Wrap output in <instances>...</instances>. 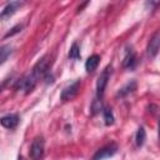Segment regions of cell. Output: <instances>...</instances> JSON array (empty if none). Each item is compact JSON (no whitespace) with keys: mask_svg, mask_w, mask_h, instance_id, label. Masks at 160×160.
Masks as SVG:
<instances>
[{"mask_svg":"<svg viewBox=\"0 0 160 160\" xmlns=\"http://www.w3.org/2000/svg\"><path fill=\"white\" fill-rule=\"evenodd\" d=\"M69 58L70 59H79L80 58V48L76 42H74L70 48V51H69Z\"/></svg>","mask_w":160,"mask_h":160,"instance_id":"obj_16","label":"cell"},{"mask_svg":"<svg viewBox=\"0 0 160 160\" xmlns=\"http://www.w3.org/2000/svg\"><path fill=\"white\" fill-rule=\"evenodd\" d=\"M159 140H160V121H159Z\"/></svg>","mask_w":160,"mask_h":160,"instance_id":"obj_18","label":"cell"},{"mask_svg":"<svg viewBox=\"0 0 160 160\" xmlns=\"http://www.w3.org/2000/svg\"><path fill=\"white\" fill-rule=\"evenodd\" d=\"M48 69H49V58L48 56H44V58H41L36 64H35V66L32 68V75L36 78V79H39V78H41V76H44L46 72H48Z\"/></svg>","mask_w":160,"mask_h":160,"instance_id":"obj_5","label":"cell"},{"mask_svg":"<svg viewBox=\"0 0 160 160\" xmlns=\"http://www.w3.org/2000/svg\"><path fill=\"white\" fill-rule=\"evenodd\" d=\"M110 72H111V68L108 66L100 74V76L98 79V82H96V95H98V98H102L104 91H105V88H106L108 81H109V78H110Z\"/></svg>","mask_w":160,"mask_h":160,"instance_id":"obj_1","label":"cell"},{"mask_svg":"<svg viewBox=\"0 0 160 160\" xmlns=\"http://www.w3.org/2000/svg\"><path fill=\"white\" fill-rule=\"evenodd\" d=\"M21 5H22V2H20V1H11V2H9V4L4 8V10L1 11V14H0L1 19H6V18L11 16Z\"/></svg>","mask_w":160,"mask_h":160,"instance_id":"obj_9","label":"cell"},{"mask_svg":"<svg viewBox=\"0 0 160 160\" xmlns=\"http://www.w3.org/2000/svg\"><path fill=\"white\" fill-rule=\"evenodd\" d=\"M36 85V78L31 74V75H28L25 78H22L21 80L18 81L16 84V89L19 90H25V94H29Z\"/></svg>","mask_w":160,"mask_h":160,"instance_id":"obj_4","label":"cell"},{"mask_svg":"<svg viewBox=\"0 0 160 160\" xmlns=\"http://www.w3.org/2000/svg\"><path fill=\"white\" fill-rule=\"evenodd\" d=\"M136 62V56H135V52L132 49H129L126 50V54L124 56V60H122V66L124 68H128V69H131Z\"/></svg>","mask_w":160,"mask_h":160,"instance_id":"obj_10","label":"cell"},{"mask_svg":"<svg viewBox=\"0 0 160 160\" xmlns=\"http://www.w3.org/2000/svg\"><path fill=\"white\" fill-rule=\"evenodd\" d=\"M10 54H11V48H10V45H2L1 49H0V62L4 64Z\"/></svg>","mask_w":160,"mask_h":160,"instance_id":"obj_15","label":"cell"},{"mask_svg":"<svg viewBox=\"0 0 160 160\" xmlns=\"http://www.w3.org/2000/svg\"><path fill=\"white\" fill-rule=\"evenodd\" d=\"M136 89V82L135 81H131V82H129V84H126V86H124V88H121L120 90H119V92H118V95L119 96H126L128 94H130V92H132L134 90Z\"/></svg>","mask_w":160,"mask_h":160,"instance_id":"obj_12","label":"cell"},{"mask_svg":"<svg viewBox=\"0 0 160 160\" xmlns=\"http://www.w3.org/2000/svg\"><path fill=\"white\" fill-rule=\"evenodd\" d=\"M118 151V146L115 144H110V145H106L101 149H99L91 160H104V159H108V158H111L112 155H115Z\"/></svg>","mask_w":160,"mask_h":160,"instance_id":"obj_2","label":"cell"},{"mask_svg":"<svg viewBox=\"0 0 160 160\" xmlns=\"http://www.w3.org/2000/svg\"><path fill=\"white\" fill-rule=\"evenodd\" d=\"M79 88H80V80H76L75 82L70 84L69 86H66L62 91H61V100L62 101H68V100H71L79 91Z\"/></svg>","mask_w":160,"mask_h":160,"instance_id":"obj_7","label":"cell"},{"mask_svg":"<svg viewBox=\"0 0 160 160\" xmlns=\"http://www.w3.org/2000/svg\"><path fill=\"white\" fill-rule=\"evenodd\" d=\"M44 155V139L36 138L30 146V156L32 160H40Z\"/></svg>","mask_w":160,"mask_h":160,"instance_id":"obj_3","label":"cell"},{"mask_svg":"<svg viewBox=\"0 0 160 160\" xmlns=\"http://www.w3.org/2000/svg\"><path fill=\"white\" fill-rule=\"evenodd\" d=\"M99 62H100V56H99L98 54H94V55L89 56L88 60H86V62H85V69H86V71H88V72H92V71L98 68Z\"/></svg>","mask_w":160,"mask_h":160,"instance_id":"obj_11","label":"cell"},{"mask_svg":"<svg viewBox=\"0 0 160 160\" xmlns=\"http://www.w3.org/2000/svg\"><path fill=\"white\" fill-rule=\"evenodd\" d=\"M102 114H104V121H105V125H112L114 124V114L111 111V109L109 108H105L102 110Z\"/></svg>","mask_w":160,"mask_h":160,"instance_id":"obj_14","label":"cell"},{"mask_svg":"<svg viewBox=\"0 0 160 160\" xmlns=\"http://www.w3.org/2000/svg\"><path fill=\"white\" fill-rule=\"evenodd\" d=\"M145 139H146V132H145V129L142 126H140L138 129V132H136V136H135V141H136V145L140 148L144 145L145 142Z\"/></svg>","mask_w":160,"mask_h":160,"instance_id":"obj_13","label":"cell"},{"mask_svg":"<svg viewBox=\"0 0 160 160\" xmlns=\"http://www.w3.org/2000/svg\"><path fill=\"white\" fill-rule=\"evenodd\" d=\"M19 115L18 114H9V115H5L1 118V125L6 129H14L18 126L19 124Z\"/></svg>","mask_w":160,"mask_h":160,"instance_id":"obj_8","label":"cell"},{"mask_svg":"<svg viewBox=\"0 0 160 160\" xmlns=\"http://www.w3.org/2000/svg\"><path fill=\"white\" fill-rule=\"evenodd\" d=\"M21 28H22V25H16L15 28H12V29H11V31H9L8 34H5V36H4V38H9V36H12L14 34L19 32V31L21 30Z\"/></svg>","mask_w":160,"mask_h":160,"instance_id":"obj_17","label":"cell"},{"mask_svg":"<svg viewBox=\"0 0 160 160\" xmlns=\"http://www.w3.org/2000/svg\"><path fill=\"white\" fill-rule=\"evenodd\" d=\"M159 50H160V31L155 32L151 36V39L148 44V48H146V52L150 58H154L158 55Z\"/></svg>","mask_w":160,"mask_h":160,"instance_id":"obj_6","label":"cell"}]
</instances>
